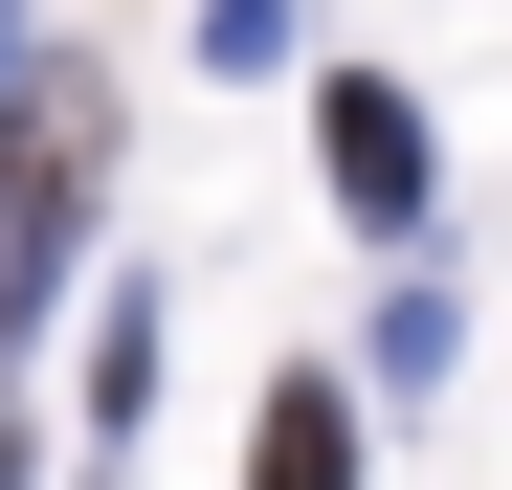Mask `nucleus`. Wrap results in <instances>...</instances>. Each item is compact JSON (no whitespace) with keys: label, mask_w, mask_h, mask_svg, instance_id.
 <instances>
[{"label":"nucleus","mask_w":512,"mask_h":490,"mask_svg":"<svg viewBox=\"0 0 512 490\" xmlns=\"http://www.w3.org/2000/svg\"><path fill=\"white\" fill-rule=\"evenodd\" d=\"M90 201H112V90H90V67H45L23 134H0V290H45Z\"/></svg>","instance_id":"obj_1"},{"label":"nucleus","mask_w":512,"mask_h":490,"mask_svg":"<svg viewBox=\"0 0 512 490\" xmlns=\"http://www.w3.org/2000/svg\"><path fill=\"white\" fill-rule=\"evenodd\" d=\"M312 134H334V201H357V223H423V112L379 90V67H357V90H334Z\"/></svg>","instance_id":"obj_2"},{"label":"nucleus","mask_w":512,"mask_h":490,"mask_svg":"<svg viewBox=\"0 0 512 490\" xmlns=\"http://www.w3.org/2000/svg\"><path fill=\"white\" fill-rule=\"evenodd\" d=\"M268 490H357V424H334V401H312V379L268 401Z\"/></svg>","instance_id":"obj_3"},{"label":"nucleus","mask_w":512,"mask_h":490,"mask_svg":"<svg viewBox=\"0 0 512 490\" xmlns=\"http://www.w3.org/2000/svg\"><path fill=\"white\" fill-rule=\"evenodd\" d=\"M201 45H223V67H268V45H290V0H201Z\"/></svg>","instance_id":"obj_4"},{"label":"nucleus","mask_w":512,"mask_h":490,"mask_svg":"<svg viewBox=\"0 0 512 490\" xmlns=\"http://www.w3.org/2000/svg\"><path fill=\"white\" fill-rule=\"evenodd\" d=\"M0 67H23V23H0Z\"/></svg>","instance_id":"obj_5"}]
</instances>
